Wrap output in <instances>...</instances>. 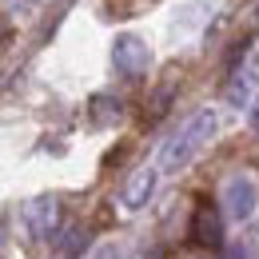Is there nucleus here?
<instances>
[{
  "label": "nucleus",
  "instance_id": "1",
  "mask_svg": "<svg viewBox=\"0 0 259 259\" xmlns=\"http://www.w3.org/2000/svg\"><path fill=\"white\" fill-rule=\"evenodd\" d=\"M211 136H215V112L203 108V112H195L192 120L184 124L180 136L167 140V148H163V156H160V167H163V171H180V167H188V163L195 160V152H199Z\"/></svg>",
  "mask_w": 259,
  "mask_h": 259
},
{
  "label": "nucleus",
  "instance_id": "2",
  "mask_svg": "<svg viewBox=\"0 0 259 259\" xmlns=\"http://www.w3.org/2000/svg\"><path fill=\"white\" fill-rule=\"evenodd\" d=\"M255 207H259V188H255V180L251 176H231L224 184V211L231 215V220H251L255 215Z\"/></svg>",
  "mask_w": 259,
  "mask_h": 259
},
{
  "label": "nucleus",
  "instance_id": "3",
  "mask_svg": "<svg viewBox=\"0 0 259 259\" xmlns=\"http://www.w3.org/2000/svg\"><path fill=\"white\" fill-rule=\"evenodd\" d=\"M20 220H24V227H28L32 239H52L56 227H60V203H56L52 195L28 199V203L20 207Z\"/></svg>",
  "mask_w": 259,
  "mask_h": 259
},
{
  "label": "nucleus",
  "instance_id": "4",
  "mask_svg": "<svg viewBox=\"0 0 259 259\" xmlns=\"http://www.w3.org/2000/svg\"><path fill=\"white\" fill-rule=\"evenodd\" d=\"M112 64L120 68L124 76H144L148 68H152V48H148V40H140V36H116V44H112Z\"/></svg>",
  "mask_w": 259,
  "mask_h": 259
},
{
  "label": "nucleus",
  "instance_id": "5",
  "mask_svg": "<svg viewBox=\"0 0 259 259\" xmlns=\"http://www.w3.org/2000/svg\"><path fill=\"white\" fill-rule=\"evenodd\" d=\"M188 239H192L195 247H220V243H224V224H220V211L211 207V199H199V203H195Z\"/></svg>",
  "mask_w": 259,
  "mask_h": 259
},
{
  "label": "nucleus",
  "instance_id": "6",
  "mask_svg": "<svg viewBox=\"0 0 259 259\" xmlns=\"http://www.w3.org/2000/svg\"><path fill=\"white\" fill-rule=\"evenodd\" d=\"M156 184H160V167H136L128 176V184H124V207L128 211H140L152 195H156Z\"/></svg>",
  "mask_w": 259,
  "mask_h": 259
},
{
  "label": "nucleus",
  "instance_id": "7",
  "mask_svg": "<svg viewBox=\"0 0 259 259\" xmlns=\"http://www.w3.org/2000/svg\"><path fill=\"white\" fill-rule=\"evenodd\" d=\"M120 112H124V104L112 96H96L92 100V120L96 124H112V120H120Z\"/></svg>",
  "mask_w": 259,
  "mask_h": 259
},
{
  "label": "nucleus",
  "instance_id": "8",
  "mask_svg": "<svg viewBox=\"0 0 259 259\" xmlns=\"http://www.w3.org/2000/svg\"><path fill=\"white\" fill-rule=\"evenodd\" d=\"M227 100H231L235 108H243V104L251 100V88H247V80H235V84L227 88Z\"/></svg>",
  "mask_w": 259,
  "mask_h": 259
},
{
  "label": "nucleus",
  "instance_id": "9",
  "mask_svg": "<svg viewBox=\"0 0 259 259\" xmlns=\"http://www.w3.org/2000/svg\"><path fill=\"white\" fill-rule=\"evenodd\" d=\"M224 259H247L243 243H231V247H224Z\"/></svg>",
  "mask_w": 259,
  "mask_h": 259
},
{
  "label": "nucleus",
  "instance_id": "10",
  "mask_svg": "<svg viewBox=\"0 0 259 259\" xmlns=\"http://www.w3.org/2000/svg\"><path fill=\"white\" fill-rule=\"evenodd\" d=\"M251 128L259 132V100H255V108H251Z\"/></svg>",
  "mask_w": 259,
  "mask_h": 259
}]
</instances>
